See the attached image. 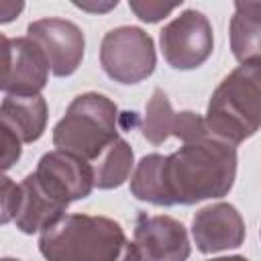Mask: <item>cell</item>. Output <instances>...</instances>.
<instances>
[{"label":"cell","mask_w":261,"mask_h":261,"mask_svg":"<svg viewBox=\"0 0 261 261\" xmlns=\"http://www.w3.org/2000/svg\"><path fill=\"white\" fill-rule=\"evenodd\" d=\"M0 124L22 143L37 141L47 124V102L39 96H6L0 106Z\"/></svg>","instance_id":"obj_14"},{"label":"cell","mask_w":261,"mask_h":261,"mask_svg":"<svg viewBox=\"0 0 261 261\" xmlns=\"http://www.w3.org/2000/svg\"><path fill=\"white\" fill-rule=\"evenodd\" d=\"M94 171V186L98 190H112L122 186L135 165V155L124 139H116L104 153L90 163Z\"/></svg>","instance_id":"obj_16"},{"label":"cell","mask_w":261,"mask_h":261,"mask_svg":"<svg viewBox=\"0 0 261 261\" xmlns=\"http://www.w3.org/2000/svg\"><path fill=\"white\" fill-rule=\"evenodd\" d=\"M24 8L22 2H14V0H0V22H10L14 16H18V12Z\"/></svg>","instance_id":"obj_20"},{"label":"cell","mask_w":261,"mask_h":261,"mask_svg":"<svg viewBox=\"0 0 261 261\" xmlns=\"http://www.w3.org/2000/svg\"><path fill=\"white\" fill-rule=\"evenodd\" d=\"M135 245L141 261H186L190 257L188 232L171 216L139 214L135 222Z\"/></svg>","instance_id":"obj_11"},{"label":"cell","mask_w":261,"mask_h":261,"mask_svg":"<svg viewBox=\"0 0 261 261\" xmlns=\"http://www.w3.org/2000/svg\"><path fill=\"white\" fill-rule=\"evenodd\" d=\"M77 8H82V10H88V12H108V10H112L118 2L114 0V2H73Z\"/></svg>","instance_id":"obj_21"},{"label":"cell","mask_w":261,"mask_h":261,"mask_svg":"<svg viewBox=\"0 0 261 261\" xmlns=\"http://www.w3.org/2000/svg\"><path fill=\"white\" fill-rule=\"evenodd\" d=\"M2 261H18V259H12V257H4Z\"/></svg>","instance_id":"obj_23"},{"label":"cell","mask_w":261,"mask_h":261,"mask_svg":"<svg viewBox=\"0 0 261 261\" xmlns=\"http://www.w3.org/2000/svg\"><path fill=\"white\" fill-rule=\"evenodd\" d=\"M49 63L43 51L29 39L2 35V80L6 96H39L49 77Z\"/></svg>","instance_id":"obj_8"},{"label":"cell","mask_w":261,"mask_h":261,"mask_svg":"<svg viewBox=\"0 0 261 261\" xmlns=\"http://www.w3.org/2000/svg\"><path fill=\"white\" fill-rule=\"evenodd\" d=\"M192 237L202 253L237 249L245 241V220L228 202L200 208L192 218Z\"/></svg>","instance_id":"obj_12"},{"label":"cell","mask_w":261,"mask_h":261,"mask_svg":"<svg viewBox=\"0 0 261 261\" xmlns=\"http://www.w3.org/2000/svg\"><path fill=\"white\" fill-rule=\"evenodd\" d=\"M20 139L6 126L0 124V147H2V169H10L20 157Z\"/></svg>","instance_id":"obj_19"},{"label":"cell","mask_w":261,"mask_h":261,"mask_svg":"<svg viewBox=\"0 0 261 261\" xmlns=\"http://www.w3.org/2000/svg\"><path fill=\"white\" fill-rule=\"evenodd\" d=\"M204 120L212 137L234 147L261 128V59L241 63L218 84Z\"/></svg>","instance_id":"obj_3"},{"label":"cell","mask_w":261,"mask_h":261,"mask_svg":"<svg viewBox=\"0 0 261 261\" xmlns=\"http://www.w3.org/2000/svg\"><path fill=\"white\" fill-rule=\"evenodd\" d=\"M210 261H249L241 255H232V257H216V259H210Z\"/></svg>","instance_id":"obj_22"},{"label":"cell","mask_w":261,"mask_h":261,"mask_svg":"<svg viewBox=\"0 0 261 261\" xmlns=\"http://www.w3.org/2000/svg\"><path fill=\"white\" fill-rule=\"evenodd\" d=\"M159 43L165 61L173 69H196L212 55V24L200 10L188 8L161 29Z\"/></svg>","instance_id":"obj_6"},{"label":"cell","mask_w":261,"mask_h":261,"mask_svg":"<svg viewBox=\"0 0 261 261\" xmlns=\"http://www.w3.org/2000/svg\"><path fill=\"white\" fill-rule=\"evenodd\" d=\"M0 194H2V224H6L16 216V210L20 204V184H14L10 177L4 175Z\"/></svg>","instance_id":"obj_18"},{"label":"cell","mask_w":261,"mask_h":261,"mask_svg":"<svg viewBox=\"0 0 261 261\" xmlns=\"http://www.w3.org/2000/svg\"><path fill=\"white\" fill-rule=\"evenodd\" d=\"M237 175V149L216 137L184 143L171 155H145L133 175L130 194L137 200L175 206L222 198Z\"/></svg>","instance_id":"obj_1"},{"label":"cell","mask_w":261,"mask_h":261,"mask_svg":"<svg viewBox=\"0 0 261 261\" xmlns=\"http://www.w3.org/2000/svg\"><path fill=\"white\" fill-rule=\"evenodd\" d=\"M100 63L106 75L118 84L147 80L157 63L153 39L139 27H118L100 43Z\"/></svg>","instance_id":"obj_5"},{"label":"cell","mask_w":261,"mask_h":261,"mask_svg":"<svg viewBox=\"0 0 261 261\" xmlns=\"http://www.w3.org/2000/svg\"><path fill=\"white\" fill-rule=\"evenodd\" d=\"M118 108L98 92H86L71 100L65 116L53 128V145L88 163L96 161L118 137Z\"/></svg>","instance_id":"obj_4"},{"label":"cell","mask_w":261,"mask_h":261,"mask_svg":"<svg viewBox=\"0 0 261 261\" xmlns=\"http://www.w3.org/2000/svg\"><path fill=\"white\" fill-rule=\"evenodd\" d=\"M143 137L153 145H161L169 137H177L184 143H192L210 137V133L206 128V120L200 114L192 110L175 112L167 94L161 88H155L145 106Z\"/></svg>","instance_id":"obj_10"},{"label":"cell","mask_w":261,"mask_h":261,"mask_svg":"<svg viewBox=\"0 0 261 261\" xmlns=\"http://www.w3.org/2000/svg\"><path fill=\"white\" fill-rule=\"evenodd\" d=\"M181 2H171V4H165V2H151V0H130L128 2V8L145 22H157L161 18H165L167 14H171L175 8H179Z\"/></svg>","instance_id":"obj_17"},{"label":"cell","mask_w":261,"mask_h":261,"mask_svg":"<svg viewBox=\"0 0 261 261\" xmlns=\"http://www.w3.org/2000/svg\"><path fill=\"white\" fill-rule=\"evenodd\" d=\"M67 204L57 200L35 173H29L20 181V204L14 216V224L24 234L43 232L51 224L63 218Z\"/></svg>","instance_id":"obj_13"},{"label":"cell","mask_w":261,"mask_h":261,"mask_svg":"<svg viewBox=\"0 0 261 261\" xmlns=\"http://www.w3.org/2000/svg\"><path fill=\"white\" fill-rule=\"evenodd\" d=\"M228 33L237 61L261 59V2H237Z\"/></svg>","instance_id":"obj_15"},{"label":"cell","mask_w":261,"mask_h":261,"mask_svg":"<svg viewBox=\"0 0 261 261\" xmlns=\"http://www.w3.org/2000/svg\"><path fill=\"white\" fill-rule=\"evenodd\" d=\"M27 37L43 51L51 73L57 77L71 75L84 59L86 37L71 20L55 16L39 18L27 27Z\"/></svg>","instance_id":"obj_7"},{"label":"cell","mask_w":261,"mask_h":261,"mask_svg":"<svg viewBox=\"0 0 261 261\" xmlns=\"http://www.w3.org/2000/svg\"><path fill=\"white\" fill-rule=\"evenodd\" d=\"M47 261H141L118 222L106 216L65 214L39 237Z\"/></svg>","instance_id":"obj_2"},{"label":"cell","mask_w":261,"mask_h":261,"mask_svg":"<svg viewBox=\"0 0 261 261\" xmlns=\"http://www.w3.org/2000/svg\"><path fill=\"white\" fill-rule=\"evenodd\" d=\"M33 173L57 200L67 206L75 200L90 196V192L96 188L92 165L59 149L45 153Z\"/></svg>","instance_id":"obj_9"}]
</instances>
